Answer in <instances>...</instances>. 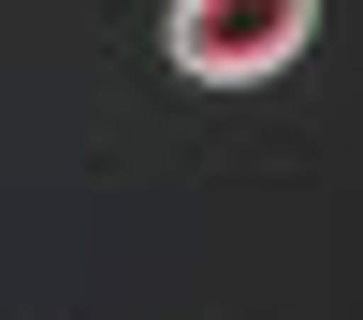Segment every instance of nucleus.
<instances>
[{
  "label": "nucleus",
  "instance_id": "obj_1",
  "mask_svg": "<svg viewBox=\"0 0 363 320\" xmlns=\"http://www.w3.org/2000/svg\"><path fill=\"white\" fill-rule=\"evenodd\" d=\"M174 73L189 87H262L291 44H306V0H174Z\"/></svg>",
  "mask_w": 363,
  "mask_h": 320
}]
</instances>
